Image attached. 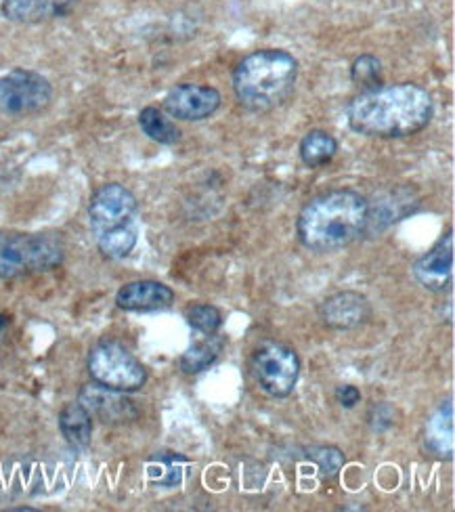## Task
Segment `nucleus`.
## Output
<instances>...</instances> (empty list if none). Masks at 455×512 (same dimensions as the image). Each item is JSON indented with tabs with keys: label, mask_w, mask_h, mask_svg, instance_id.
<instances>
[{
	"label": "nucleus",
	"mask_w": 455,
	"mask_h": 512,
	"mask_svg": "<svg viewBox=\"0 0 455 512\" xmlns=\"http://www.w3.org/2000/svg\"><path fill=\"white\" fill-rule=\"evenodd\" d=\"M435 114V103L426 89L414 82L388 84L359 93L346 108L355 133L378 139H401L420 133Z\"/></svg>",
	"instance_id": "obj_1"
},
{
	"label": "nucleus",
	"mask_w": 455,
	"mask_h": 512,
	"mask_svg": "<svg viewBox=\"0 0 455 512\" xmlns=\"http://www.w3.org/2000/svg\"><path fill=\"white\" fill-rule=\"evenodd\" d=\"M370 200L353 189H334L300 210L296 233L315 252H336L365 236Z\"/></svg>",
	"instance_id": "obj_2"
},
{
	"label": "nucleus",
	"mask_w": 455,
	"mask_h": 512,
	"mask_svg": "<svg viewBox=\"0 0 455 512\" xmlns=\"http://www.w3.org/2000/svg\"><path fill=\"white\" fill-rule=\"evenodd\" d=\"M298 80V61L281 49H263L244 57L233 72V91L248 112L267 114L284 103Z\"/></svg>",
	"instance_id": "obj_3"
},
{
	"label": "nucleus",
	"mask_w": 455,
	"mask_h": 512,
	"mask_svg": "<svg viewBox=\"0 0 455 512\" xmlns=\"http://www.w3.org/2000/svg\"><path fill=\"white\" fill-rule=\"evenodd\" d=\"M139 204L130 189L120 183L101 185L89 204V221L97 248L107 259H124L135 250Z\"/></svg>",
	"instance_id": "obj_4"
},
{
	"label": "nucleus",
	"mask_w": 455,
	"mask_h": 512,
	"mask_svg": "<svg viewBox=\"0 0 455 512\" xmlns=\"http://www.w3.org/2000/svg\"><path fill=\"white\" fill-rule=\"evenodd\" d=\"M63 256V242L53 233H0V280L51 271Z\"/></svg>",
	"instance_id": "obj_5"
},
{
	"label": "nucleus",
	"mask_w": 455,
	"mask_h": 512,
	"mask_svg": "<svg viewBox=\"0 0 455 512\" xmlns=\"http://www.w3.org/2000/svg\"><path fill=\"white\" fill-rule=\"evenodd\" d=\"M89 374L97 384L107 389L135 393L145 387L147 370L141 361L116 340H103L89 353Z\"/></svg>",
	"instance_id": "obj_6"
},
{
	"label": "nucleus",
	"mask_w": 455,
	"mask_h": 512,
	"mask_svg": "<svg viewBox=\"0 0 455 512\" xmlns=\"http://www.w3.org/2000/svg\"><path fill=\"white\" fill-rule=\"evenodd\" d=\"M250 372L256 384L271 397H288L300 376V359L294 349L281 343L258 347L250 359Z\"/></svg>",
	"instance_id": "obj_7"
},
{
	"label": "nucleus",
	"mask_w": 455,
	"mask_h": 512,
	"mask_svg": "<svg viewBox=\"0 0 455 512\" xmlns=\"http://www.w3.org/2000/svg\"><path fill=\"white\" fill-rule=\"evenodd\" d=\"M51 99V82L34 70L17 68L0 78V114L32 116L47 110Z\"/></svg>",
	"instance_id": "obj_8"
},
{
	"label": "nucleus",
	"mask_w": 455,
	"mask_h": 512,
	"mask_svg": "<svg viewBox=\"0 0 455 512\" xmlns=\"http://www.w3.org/2000/svg\"><path fill=\"white\" fill-rule=\"evenodd\" d=\"M221 103L223 97L214 87H208V84L183 82L166 93L162 108L168 116L177 120L200 122L219 112Z\"/></svg>",
	"instance_id": "obj_9"
},
{
	"label": "nucleus",
	"mask_w": 455,
	"mask_h": 512,
	"mask_svg": "<svg viewBox=\"0 0 455 512\" xmlns=\"http://www.w3.org/2000/svg\"><path fill=\"white\" fill-rule=\"evenodd\" d=\"M416 282L430 292H445L453 280V231L432 246L414 263Z\"/></svg>",
	"instance_id": "obj_10"
},
{
	"label": "nucleus",
	"mask_w": 455,
	"mask_h": 512,
	"mask_svg": "<svg viewBox=\"0 0 455 512\" xmlns=\"http://www.w3.org/2000/svg\"><path fill=\"white\" fill-rule=\"evenodd\" d=\"M80 403L91 416L105 424H124L139 416L137 405L126 397V393L107 389L97 382L84 384L80 391Z\"/></svg>",
	"instance_id": "obj_11"
},
{
	"label": "nucleus",
	"mask_w": 455,
	"mask_h": 512,
	"mask_svg": "<svg viewBox=\"0 0 455 512\" xmlns=\"http://www.w3.org/2000/svg\"><path fill=\"white\" fill-rule=\"evenodd\" d=\"M372 309L367 298L355 290H342L325 298L319 307L321 322L334 330H355L370 319Z\"/></svg>",
	"instance_id": "obj_12"
},
{
	"label": "nucleus",
	"mask_w": 455,
	"mask_h": 512,
	"mask_svg": "<svg viewBox=\"0 0 455 512\" xmlns=\"http://www.w3.org/2000/svg\"><path fill=\"white\" fill-rule=\"evenodd\" d=\"M172 303H175V292L156 280L128 282L116 294V305L122 311H160Z\"/></svg>",
	"instance_id": "obj_13"
},
{
	"label": "nucleus",
	"mask_w": 455,
	"mask_h": 512,
	"mask_svg": "<svg viewBox=\"0 0 455 512\" xmlns=\"http://www.w3.org/2000/svg\"><path fill=\"white\" fill-rule=\"evenodd\" d=\"M78 0H0V13L13 24H42L68 15Z\"/></svg>",
	"instance_id": "obj_14"
},
{
	"label": "nucleus",
	"mask_w": 455,
	"mask_h": 512,
	"mask_svg": "<svg viewBox=\"0 0 455 512\" xmlns=\"http://www.w3.org/2000/svg\"><path fill=\"white\" fill-rule=\"evenodd\" d=\"M426 447L437 458H453V403L443 401L426 424Z\"/></svg>",
	"instance_id": "obj_15"
},
{
	"label": "nucleus",
	"mask_w": 455,
	"mask_h": 512,
	"mask_svg": "<svg viewBox=\"0 0 455 512\" xmlns=\"http://www.w3.org/2000/svg\"><path fill=\"white\" fill-rule=\"evenodd\" d=\"M59 431L65 437L74 450L82 452L91 445L93 437V416L84 405L78 403H68L65 408L59 412Z\"/></svg>",
	"instance_id": "obj_16"
},
{
	"label": "nucleus",
	"mask_w": 455,
	"mask_h": 512,
	"mask_svg": "<svg viewBox=\"0 0 455 512\" xmlns=\"http://www.w3.org/2000/svg\"><path fill=\"white\" fill-rule=\"evenodd\" d=\"M382 202H378L376 208L370 206V210H367V227H365V233L370 231H380L382 227H386L388 223L393 221H399L403 219L407 212L411 210V191L409 189H399V191H390V194H386V198L382 196L380 198Z\"/></svg>",
	"instance_id": "obj_17"
},
{
	"label": "nucleus",
	"mask_w": 455,
	"mask_h": 512,
	"mask_svg": "<svg viewBox=\"0 0 455 512\" xmlns=\"http://www.w3.org/2000/svg\"><path fill=\"white\" fill-rule=\"evenodd\" d=\"M300 160L309 168H321L330 164L338 152V141L328 131H311L300 141Z\"/></svg>",
	"instance_id": "obj_18"
},
{
	"label": "nucleus",
	"mask_w": 455,
	"mask_h": 512,
	"mask_svg": "<svg viewBox=\"0 0 455 512\" xmlns=\"http://www.w3.org/2000/svg\"><path fill=\"white\" fill-rule=\"evenodd\" d=\"M183 464H187V458L181 454L158 452L147 464L149 481L162 487H175L183 481Z\"/></svg>",
	"instance_id": "obj_19"
},
{
	"label": "nucleus",
	"mask_w": 455,
	"mask_h": 512,
	"mask_svg": "<svg viewBox=\"0 0 455 512\" xmlns=\"http://www.w3.org/2000/svg\"><path fill=\"white\" fill-rule=\"evenodd\" d=\"M139 126L141 131L160 145H177L181 141V131L175 122H170L164 112L158 108H143L139 114Z\"/></svg>",
	"instance_id": "obj_20"
},
{
	"label": "nucleus",
	"mask_w": 455,
	"mask_h": 512,
	"mask_svg": "<svg viewBox=\"0 0 455 512\" xmlns=\"http://www.w3.org/2000/svg\"><path fill=\"white\" fill-rule=\"evenodd\" d=\"M223 349V343L216 336L210 334L208 340L204 343L193 345L191 349H187L181 357V370L185 374H200L204 370H208L216 359H219Z\"/></svg>",
	"instance_id": "obj_21"
},
{
	"label": "nucleus",
	"mask_w": 455,
	"mask_h": 512,
	"mask_svg": "<svg viewBox=\"0 0 455 512\" xmlns=\"http://www.w3.org/2000/svg\"><path fill=\"white\" fill-rule=\"evenodd\" d=\"M351 80L357 89H361V93L382 87L384 76H382L380 59L374 55L357 57L351 66Z\"/></svg>",
	"instance_id": "obj_22"
},
{
	"label": "nucleus",
	"mask_w": 455,
	"mask_h": 512,
	"mask_svg": "<svg viewBox=\"0 0 455 512\" xmlns=\"http://www.w3.org/2000/svg\"><path fill=\"white\" fill-rule=\"evenodd\" d=\"M187 324L202 334H216L223 324V315L214 305H193L187 309Z\"/></svg>",
	"instance_id": "obj_23"
},
{
	"label": "nucleus",
	"mask_w": 455,
	"mask_h": 512,
	"mask_svg": "<svg viewBox=\"0 0 455 512\" xmlns=\"http://www.w3.org/2000/svg\"><path fill=\"white\" fill-rule=\"evenodd\" d=\"M309 458L319 466L323 477H336L344 466V454L334 445H315L309 450Z\"/></svg>",
	"instance_id": "obj_24"
},
{
	"label": "nucleus",
	"mask_w": 455,
	"mask_h": 512,
	"mask_svg": "<svg viewBox=\"0 0 455 512\" xmlns=\"http://www.w3.org/2000/svg\"><path fill=\"white\" fill-rule=\"evenodd\" d=\"M367 418H370V424L374 426L376 431H384V429H388L390 424H393L395 412H393V408H390V405H386V403H376L374 408H372V412L367 414Z\"/></svg>",
	"instance_id": "obj_25"
},
{
	"label": "nucleus",
	"mask_w": 455,
	"mask_h": 512,
	"mask_svg": "<svg viewBox=\"0 0 455 512\" xmlns=\"http://www.w3.org/2000/svg\"><path fill=\"white\" fill-rule=\"evenodd\" d=\"M336 401L342 405V408L351 410L361 401V391L353 384H342V387L336 389Z\"/></svg>",
	"instance_id": "obj_26"
},
{
	"label": "nucleus",
	"mask_w": 455,
	"mask_h": 512,
	"mask_svg": "<svg viewBox=\"0 0 455 512\" xmlns=\"http://www.w3.org/2000/svg\"><path fill=\"white\" fill-rule=\"evenodd\" d=\"M9 328V317L7 315H0V334Z\"/></svg>",
	"instance_id": "obj_27"
}]
</instances>
